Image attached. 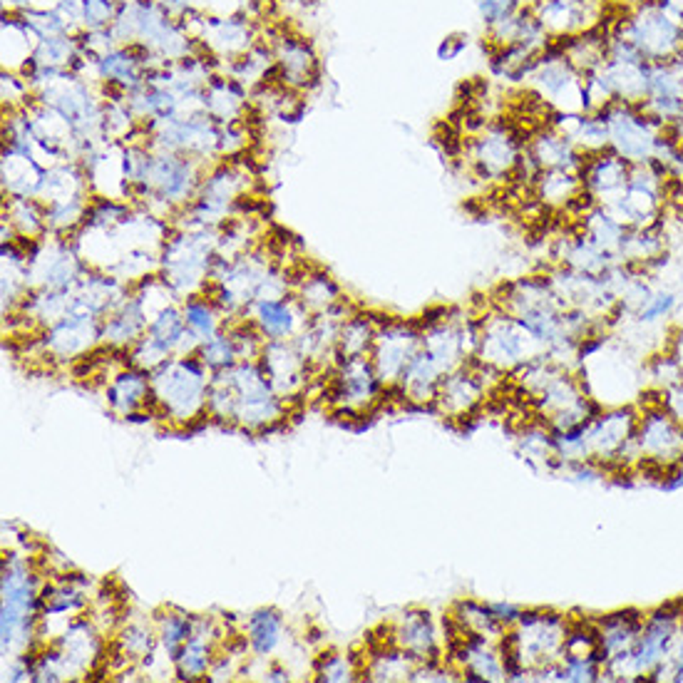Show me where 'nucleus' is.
Instances as JSON below:
<instances>
[{"label":"nucleus","mask_w":683,"mask_h":683,"mask_svg":"<svg viewBox=\"0 0 683 683\" xmlns=\"http://www.w3.org/2000/svg\"><path fill=\"white\" fill-rule=\"evenodd\" d=\"M629 174H631V162L619 157L617 152L611 150L584 154L579 169L584 192L589 194L594 204L607 206V209L624 194V189L629 184Z\"/></svg>","instance_id":"3"},{"label":"nucleus","mask_w":683,"mask_h":683,"mask_svg":"<svg viewBox=\"0 0 683 683\" xmlns=\"http://www.w3.org/2000/svg\"><path fill=\"white\" fill-rule=\"evenodd\" d=\"M276 638H279V617L273 611L256 614L249 624V641L253 644V648L259 654H266V651H272Z\"/></svg>","instance_id":"5"},{"label":"nucleus","mask_w":683,"mask_h":683,"mask_svg":"<svg viewBox=\"0 0 683 683\" xmlns=\"http://www.w3.org/2000/svg\"><path fill=\"white\" fill-rule=\"evenodd\" d=\"M611 28L637 47L648 63L683 55V13L671 0H641L611 20Z\"/></svg>","instance_id":"1"},{"label":"nucleus","mask_w":683,"mask_h":683,"mask_svg":"<svg viewBox=\"0 0 683 683\" xmlns=\"http://www.w3.org/2000/svg\"><path fill=\"white\" fill-rule=\"evenodd\" d=\"M614 5H621V8H629V5H637L641 0H611Z\"/></svg>","instance_id":"8"},{"label":"nucleus","mask_w":683,"mask_h":683,"mask_svg":"<svg viewBox=\"0 0 683 683\" xmlns=\"http://www.w3.org/2000/svg\"><path fill=\"white\" fill-rule=\"evenodd\" d=\"M465 47H468V38L465 35H448L440 43V47H438V57L448 63V60H455Z\"/></svg>","instance_id":"7"},{"label":"nucleus","mask_w":683,"mask_h":683,"mask_svg":"<svg viewBox=\"0 0 683 683\" xmlns=\"http://www.w3.org/2000/svg\"><path fill=\"white\" fill-rule=\"evenodd\" d=\"M609 127V150L631 164L651 162L666 127L646 113L641 104L611 103L599 110Z\"/></svg>","instance_id":"2"},{"label":"nucleus","mask_w":683,"mask_h":683,"mask_svg":"<svg viewBox=\"0 0 683 683\" xmlns=\"http://www.w3.org/2000/svg\"><path fill=\"white\" fill-rule=\"evenodd\" d=\"M524 5H530V3L527 0H480V13H482V20L490 30L517 15Z\"/></svg>","instance_id":"6"},{"label":"nucleus","mask_w":683,"mask_h":683,"mask_svg":"<svg viewBox=\"0 0 683 683\" xmlns=\"http://www.w3.org/2000/svg\"><path fill=\"white\" fill-rule=\"evenodd\" d=\"M644 619L646 611H638V609H621V611H611V614L594 619L597 637H599L601 671L611 658H619L634 648L638 631L644 627Z\"/></svg>","instance_id":"4"}]
</instances>
